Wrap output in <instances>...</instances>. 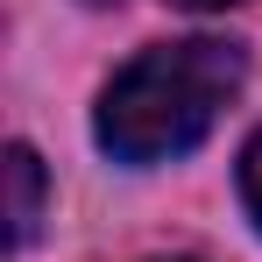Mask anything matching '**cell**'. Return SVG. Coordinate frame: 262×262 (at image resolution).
<instances>
[{"label":"cell","instance_id":"4","mask_svg":"<svg viewBox=\"0 0 262 262\" xmlns=\"http://www.w3.org/2000/svg\"><path fill=\"white\" fill-rule=\"evenodd\" d=\"M170 7H191V14H206V7H234V0H170Z\"/></svg>","mask_w":262,"mask_h":262},{"label":"cell","instance_id":"1","mask_svg":"<svg viewBox=\"0 0 262 262\" xmlns=\"http://www.w3.org/2000/svg\"><path fill=\"white\" fill-rule=\"evenodd\" d=\"M241 78H248V50L227 36L149 43L106 78L92 135L114 163H170L213 135V121L234 106Z\"/></svg>","mask_w":262,"mask_h":262},{"label":"cell","instance_id":"5","mask_svg":"<svg viewBox=\"0 0 262 262\" xmlns=\"http://www.w3.org/2000/svg\"><path fill=\"white\" fill-rule=\"evenodd\" d=\"M85 7H106V0H85Z\"/></svg>","mask_w":262,"mask_h":262},{"label":"cell","instance_id":"3","mask_svg":"<svg viewBox=\"0 0 262 262\" xmlns=\"http://www.w3.org/2000/svg\"><path fill=\"white\" fill-rule=\"evenodd\" d=\"M241 206H248V220L262 227V128H255V142L241 149Z\"/></svg>","mask_w":262,"mask_h":262},{"label":"cell","instance_id":"2","mask_svg":"<svg viewBox=\"0 0 262 262\" xmlns=\"http://www.w3.org/2000/svg\"><path fill=\"white\" fill-rule=\"evenodd\" d=\"M36 220H43V156L29 142H7V248L14 255L36 241Z\"/></svg>","mask_w":262,"mask_h":262}]
</instances>
